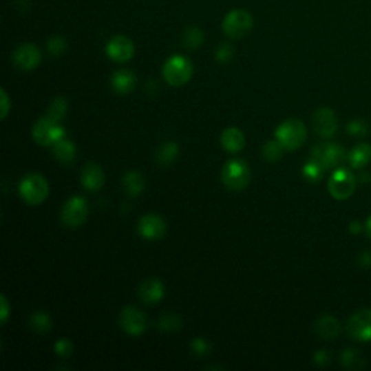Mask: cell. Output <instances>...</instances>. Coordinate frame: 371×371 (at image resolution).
I'll return each instance as SVG.
<instances>
[{"mask_svg": "<svg viewBox=\"0 0 371 371\" xmlns=\"http://www.w3.org/2000/svg\"><path fill=\"white\" fill-rule=\"evenodd\" d=\"M359 264L363 268H370L371 267V253L370 251H364L360 254L359 257Z\"/></svg>", "mask_w": 371, "mask_h": 371, "instance_id": "cell-39", "label": "cell"}, {"mask_svg": "<svg viewBox=\"0 0 371 371\" xmlns=\"http://www.w3.org/2000/svg\"><path fill=\"white\" fill-rule=\"evenodd\" d=\"M80 180L83 187L89 191H98L105 184V173L100 166L96 162H89L81 170Z\"/></svg>", "mask_w": 371, "mask_h": 371, "instance_id": "cell-16", "label": "cell"}, {"mask_svg": "<svg viewBox=\"0 0 371 371\" xmlns=\"http://www.w3.org/2000/svg\"><path fill=\"white\" fill-rule=\"evenodd\" d=\"M34 140L43 147L54 145L65 138V131L59 122H54L48 116L39 118L32 128Z\"/></svg>", "mask_w": 371, "mask_h": 371, "instance_id": "cell-6", "label": "cell"}, {"mask_svg": "<svg viewBox=\"0 0 371 371\" xmlns=\"http://www.w3.org/2000/svg\"><path fill=\"white\" fill-rule=\"evenodd\" d=\"M357 178L347 169H338L334 171L328 182V191L337 200L348 199L355 190Z\"/></svg>", "mask_w": 371, "mask_h": 371, "instance_id": "cell-8", "label": "cell"}, {"mask_svg": "<svg viewBox=\"0 0 371 371\" xmlns=\"http://www.w3.org/2000/svg\"><path fill=\"white\" fill-rule=\"evenodd\" d=\"M43 60V54L41 50L35 44H21L12 54V61L15 64L19 70L23 72H31L34 68H36Z\"/></svg>", "mask_w": 371, "mask_h": 371, "instance_id": "cell-11", "label": "cell"}, {"mask_svg": "<svg viewBox=\"0 0 371 371\" xmlns=\"http://www.w3.org/2000/svg\"><path fill=\"white\" fill-rule=\"evenodd\" d=\"M30 325L38 334H45L52 328V321L50 318V315L45 312H35L31 315L30 318Z\"/></svg>", "mask_w": 371, "mask_h": 371, "instance_id": "cell-27", "label": "cell"}, {"mask_svg": "<svg viewBox=\"0 0 371 371\" xmlns=\"http://www.w3.org/2000/svg\"><path fill=\"white\" fill-rule=\"evenodd\" d=\"M191 76H193V64L183 56H173L162 65V77L170 86H183Z\"/></svg>", "mask_w": 371, "mask_h": 371, "instance_id": "cell-3", "label": "cell"}, {"mask_svg": "<svg viewBox=\"0 0 371 371\" xmlns=\"http://www.w3.org/2000/svg\"><path fill=\"white\" fill-rule=\"evenodd\" d=\"M119 324L127 334L132 337H138L144 334V331L147 329V316L140 309H136L134 306H127L120 312Z\"/></svg>", "mask_w": 371, "mask_h": 371, "instance_id": "cell-12", "label": "cell"}, {"mask_svg": "<svg viewBox=\"0 0 371 371\" xmlns=\"http://www.w3.org/2000/svg\"><path fill=\"white\" fill-rule=\"evenodd\" d=\"M221 144L228 153H238L245 147V135L235 127L226 128L221 135Z\"/></svg>", "mask_w": 371, "mask_h": 371, "instance_id": "cell-20", "label": "cell"}, {"mask_svg": "<svg viewBox=\"0 0 371 371\" xmlns=\"http://www.w3.org/2000/svg\"><path fill=\"white\" fill-rule=\"evenodd\" d=\"M204 43V32L198 26H189L183 34V44L189 50L200 48Z\"/></svg>", "mask_w": 371, "mask_h": 371, "instance_id": "cell-26", "label": "cell"}, {"mask_svg": "<svg viewBox=\"0 0 371 371\" xmlns=\"http://www.w3.org/2000/svg\"><path fill=\"white\" fill-rule=\"evenodd\" d=\"M140 299L147 305H156L164 297V284L156 277L147 279L138 288Z\"/></svg>", "mask_w": 371, "mask_h": 371, "instance_id": "cell-17", "label": "cell"}, {"mask_svg": "<svg viewBox=\"0 0 371 371\" xmlns=\"http://www.w3.org/2000/svg\"><path fill=\"white\" fill-rule=\"evenodd\" d=\"M47 50L54 57L61 56V54H64L67 50V39L60 35L51 36L47 43Z\"/></svg>", "mask_w": 371, "mask_h": 371, "instance_id": "cell-33", "label": "cell"}, {"mask_svg": "<svg viewBox=\"0 0 371 371\" xmlns=\"http://www.w3.org/2000/svg\"><path fill=\"white\" fill-rule=\"evenodd\" d=\"M177 156H178V145L173 141H167L157 149L156 158L161 166H170L171 162L176 161Z\"/></svg>", "mask_w": 371, "mask_h": 371, "instance_id": "cell-25", "label": "cell"}, {"mask_svg": "<svg viewBox=\"0 0 371 371\" xmlns=\"http://www.w3.org/2000/svg\"><path fill=\"white\" fill-rule=\"evenodd\" d=\"M89 215V203L85 198L74 196L68 199L61 209V221L70 228H77L86 222Z\"/></svg>", "mask_w": 371, "mask_h": 371, "instance_id": "cell-9", "label": "cell"}, {"mask_svg": "<svg viewBox=\"0 0 371 371\" xmlns=\"http://www.w3.org/2000/svg\"><path fill=\"white\" fill-rule=\"evenodd\" d=\"M370 160H371V147L365 142L357 144L348 154V162L354 169L365 167Z\"/></svg>", "mask_w": 371, "mask_h": 371, "instance_id": "cell-22", "label": "cell"}, {"mask_svg": "<svg viewBox=\"0 0 371 371\" xmlns=\"http://www.w3.org/2000/svg\"><path fill=\"white\" fill-rule=\"evenodd\" d=\"M182 325H183L182 318L174 313H166L164 316H161L160 321H158V328L162 329V331H167V332L178 331V329L182 328Z\"/></svg>", "mask_w": 371, "mask_h": 371, "instance_id": "cell-29", "label": "cell"}, {"mask_svg": "<svg viewBox=\"0 0 371 371\" xmlns=\"http://www.w3.org/2000/svg\"><path fill=\"white\" fill-rule=\"evenodd\" d=\"M122 184L123 189H125L127 195H129L131 198H135L141 195L144 189H145V180L141 173L138 171H128L125 173L122 178Z\"/></svg>", "mask_w": 371, "mask_h": 371, "instance_id": "cell-21", "label": "cell"}, {"mask_svg": "<svg viewBox=\"0 0 371 371\" xmlns=\"http://www.w3.org/2000/svg\"><path fill=\"white\" fill-rule=\"evenodd\" d=\"M347 334L359 342L371 341V309H360L347 321Z\"/></svg>", "mask_w": 371, "mask_h": 371, "instance_id": "cell-10", "label": "cell"}, {"mask_svg": "<svg viewBox=\"0 0 371 371\" xmlns=\"http://www.w3.org/2000/svg\"><path fill=\"white\" fill-rule=\"evenodd\" d=\"M107 57L115 63H127L135 54V45L132 39L125 35H115L106 45Z\"/></svg>", "mask_w": 371, "mask_h": 371, "instance_id": "cell-13", "label": "cell"}, {"mask_svg": "<svg viewBox=\"0 0 371 371\" xmlns=\"http://www.w3.org/2000/svg\"><path fill=\"white\" fill-rule=\"evenodd\" d=\"M19 193L23 200L30 204H39L48 198L50 186L43 176L31 173L22 178L19 184Z\"/></svg>", "mask_w": 371, "mask_h": 371, "instance_id": "cell-5", "label": "cell"}, {"mask_svg": "<svg viewBox=\"0 0 371 371\" xmlns=\"http://www.w3.org/2000/svg\"><path fill=\"white\" fill-rule=\"evenodd\" d=\"M167 225L158 215H145L138 222V232L145 240L157 241L166 235Z\"/></svg>", "mask_w": 371, "mask_h": 371, "instance_id": "cell-15", "label": "cell"}, {"mask_svg": "<svg viewBox=\"0 0 371 371\" xmlns=\"http://www.w3.org/2000/svg\"><path fill=\"white\" fill-rule=\"evenodd\" d=\"M221 177L229 190H244L250 184L251 170L244 160H229L222 169Z\"/></svg>", "mask_w": 371, "mask_h": 371, "instance_id": "cell-4", "label": "cell"}, {"mask_svg": "<svg viewBox=\"0 0 371 371\" xmlns=\"http://www.w3.org/2000/svg\"><path fill=\"white\" fill-rule=\"evenodd\" d=\"M341 364L350 370H361L365 365V360L360 351L346 348L341 354Z\"/></svg>", "mask_w": 371, "mask_h": 371, "instance_id": "cell-24", "label": "cell"}, {"mask_svg": "<svg viewBox=\"0 0 371 371\" xmlns=\"http://www.w3.org/2000/svg\"><path fill=\"white\" fill-rule=\"evenodd\" d=\"M111 85L118 94H128L136 86V76L134 72L122 68V70H118L112 74Z\"/></svg>", "mask_w": 371, "mask_h": 371, "instance_id": "cell-19", "label": "cell"}, {"mask_svg": "<svg viewBox=\"0 0 371 371\" xmlns=\"http://www.w3.org/2000/svg\"><path fill=\"white\" fill-rule=\"evenodd\" d=\"M254 28V18L248 10L233 9L222 21V31L231 39H240L248 35Z\"/></svg>", "mask_w": 371, "mask_h": 371, "instance_id": "cell-1", "label": "cell"}, {"mask_svg": "<svg viewBox=\"0 0 371 371\" xmlns=\"http://www.w3.org/2000/svg\"><path fill=\"white\" fill-rule=\"evenodd\" d=\"M364 228H365V233H367V235L371 238V216H368V219L365 221Z\"/></svg>", "mask_w": 371, "mask_h": 371, "instance_id": "cell-42", "label": "cell"}, {"mask_svg": "<svg viewBox=\"0 0 371 371\" xmlns=\"http://www.w3.org/2000/svg\"><path fill=\"white\" fill-rule=\"evenodd\" d=\"M73 352V342L68 339H60L56 342V354L63 357V359H67V357H70Z\"/></svg>", "mask_w": 371, "mask_h": 371, "instance_id": "cell-36", "label": "cell"}, {"mask_svg": "<svg viewBox=\"0 0 371 371\" xmlns=\"http://www.w3.org/2000/svg\"><path fill=\"white\" fill-rule=\"evenodd\" d=\"M190 348H191V351H193L195 355L202 357V355H206L208 352H211V343L203 338H196V339H193V342H191Z\"/></svg>", "mask_w": 371, "mask_h": 371, "instance_id": "cell-35", "label": "cell"}, {"mask_svg": "<svg viewBox=\"0 0 371 371\" xmlns=\"http://www.w3.org/2000/svg\"><path fill=\"white\" fill-rule=\"evenodd\" d=\"M67 102L65 99L63 98H56L52 100L51 106H50V111H48V118L52 119L54 122H61L64 120L65 115H67Z\"/></svg>", "mask_w": 371, "mask_h": 371, "instance_id": "cell-30", "label": "cell"}, {"mask_svg": "<svg viewBox=\"0 0 371 371\" xmlns=\"http://www.w3.org/2000/svg\"><path fill=\"white\" fill-rule=\"evenodd\" d=\"M308 136V131L305 123L300 119L290 118L284 120L282 125L276 129V140L282 142L284 149L295 151L305 144Z\"/></svg>", "mask_w": 371, "mask_h": 371, "instance_id": "cell-2", "label": "cell"}, {"mask_svg": "<svg viewBox=\"0 0 371 371\" xmlns=\"http://www.w3.org/2000/svg\"><path fill=\"white\" fill-rule=\"evenodd\" d=\"M313 360H315L316 364L321 365V367H324V365H328L329 361H331V355H329L328 351H318V352L315 354Z\"/></svg>", "mask_w": 371, "mask_h": 371, "instance_id": "cell-37", "label": "cell"}, {"mask_svg": "<svg viewBox=\"0 0 371 371\" xmlns=\"http://www.w3.org/2000/svg\"><path fill=\"white\" fill-rule=\"evenodd\" d=\"M76 154L77 151L72 141L64 138L57 144H54V156L63 164H73V161L76 160Z\"/></svg>", "mask_w": 371, "mask_h": 371, "instance_id": "cell-23", "label": "cell"}, {"mask_svg": "<svg viewBox=\"0 0 371 371\" xmlns=\"http://www.w3.org/2000/svg\"><path fill=\"white\" fill-rule=\"evenodd\" d=\"M233 52H235V50H233V47L229 43L221 44V45H219L216 48V52H215L216 61L218 63H222V64L229 63L233 59Z\"/></svg>", "mask_w": 371, "mask_h": 371, "instance_id": "cell-34", "label": "cell"}, {"mask_svg": "<svg viewBox=\"0 0 371 371\" xmlns=\"http://www.w3.org/2000/svg\"><path fill=\"white\" fill-rule=\"evenodd\" d=\"M363 231V224L359 221H352L350 224V232L351 233H360Z\"/></svg>", "mask_w": 371, "mask_h": 371, "instance_id": "cell-41", "label": "cell"}, {"mask_svg": "<svg viewBox=\"0 0 371 371\" xmlns=\"http://www.w3.org/2000/svg\"><path fill=\"white\" fill-rule=\"evenodd\" d=\"M283 151H284V147L282 145V142L279 140H271V141L266 142L263 147V157H264V160H267L270 162H276L277 160L282 158Z\"/></svg>", "mask_w": 371, "mask_h": 371, "instance_id": "cell-28", "label": "cell"}, {"mask_svg": "<svg viewBox=\"0 0 371 371\" xmlns=\"http://www.w3.org/2000/svg\"><path fill=\"white\" fill-rule=\"evenodd\" d=\"M0 305H2V310H0V321H2V324H5L8 321V318H9V313H10L9 301H8L6 296L0 297Z\"/></svg>", "mask_w": 371, "mask_h": 371, "instance_id": "cell-38", "label": "cell"}, {"mask_svg": "<svg viewBox=\"0 0 371 371\" xmlns=\"http://www.w3.org/2000/svg\"><path fill=\"white\" fill-rule=\"evenodd\" d=\"M2 93V119H5L9 114V109H10V103H9V98L5 90L0 92Z\"/></svg>", "mask_w": 371, "mask_h": 371, "instance_id": "cell-40", "label": "cell"}, {"mask_svg": "<svg viewBox=\"0 0 371 371\" xmlns=\"http://www.w3.org/2000/svg\"><path fill=\"white\" fill-rule=\"evenodd\" d=\"M313 329L315 334L322 339H335L341 334V324L331 315H322L316 319Z\"/></svg>", "mask_w": 371, "mask_h": 371, "instance_id": "cell-18", "label": "cell"}, {"mask_svg": "<svg viewBox=\"0 0 371 371\" xmlns=\"http://www.w3.org/2000/svg\"><path fill=\"white\" fill-rule=\"evenodd\" d=\"M310 158L319 162L325 170H329L338 167L343 160L348 158V156H346V149L341 145L334 142H324L312 148Z\"/></svg>", "mask_w": 371, "mask_h": 371, "instance_id": "cell-7", "label": "cell"}, {"mask_svg": "<svg viewBox=\"0 0 371 371\" xmlns=\"http://www.w3.org/2000/svg\"><path fill=\"white\" fill-rule=\"evenodd\" d=\"M347 132L352 136H359V138H363V136L368 135L370 125L364 119H352L347 123Z\"/></svg>", "mask_w": 371, "mask_h": 371, "instance_id": "cell-32", "label": "cell"}, {"mask_svg": "<svg viewBox=\"0 0 371 371\" xmlns=\"http://www.w3.org/2000/svg\"><path fill=\"white\" fill-rule=\"evenodd\" d=\"M312 123H313V128H315L316 134L321 135L322 138H331V136H334V134L338 129L337 116H335L334 111H331L329 107L318 109V111L313 114Z\"/></svg>", "mask_w": 371, "mask_h": 371, "instance_id": "cell-14", "label": "cell"}, {"mask_svg": "<svg viewBox=\"0 0 371 371\" xmlns=\"http://www.w3.org/2000/svg\"><path fill=\"white\" fill-rule=\"evenodd\" d=\"M324 171L325 169L321 166V164L316 162L312 158L305 164V167H304V176L309 182H319L322 178Z\"/></svg>", "mask_w": 371, "mask_h": 371, "instance_id": "cell-31", "label": "cell"}]
</instances>
